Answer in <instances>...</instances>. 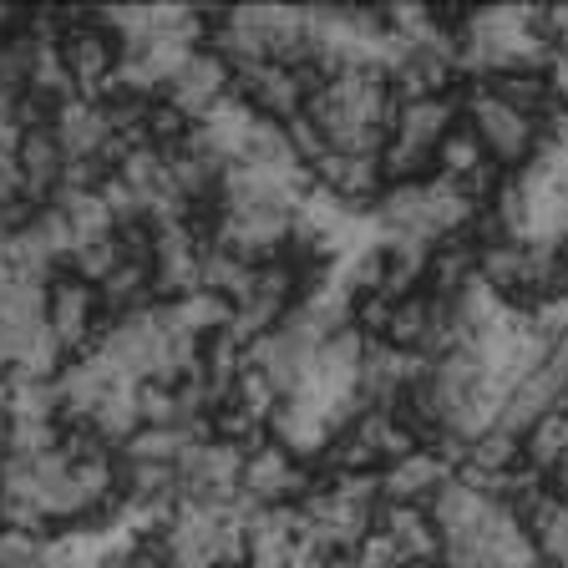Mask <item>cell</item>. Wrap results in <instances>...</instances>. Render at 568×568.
<instances>
[{
	"label": "cell",
	"instance_id": "6da1fadb",
	"mask_svg": "<svg viewBox=\"0 0 568 568\" xmlns=\"http://www.w3.org/2000/svg\"><path fill=\"white\" fill-rule=\"evenodd\" d=\"M462 118L473 122V132L483 138V153L493 168L523 173V168L538 158V148H544V122H532V118H523V112H513V106H503L477 82L462 97Z\"/></svg>",
	"mask_w": 568,
	"mask_h": 568
},
{
	"label": "cell",
	"instance_id": "7a4b0ae2",
	"mask_svg": "<svg viewBox=\"0 0 568 568\" xmlns=\"http://www.w3.org/2000/svg\"><path fill=\"white\" fill-rule=\"evenodd\" d=\"M57 57H61V67H67L77 97H92V102L118 82V71H122V47L112 41V31H106L97 16L92 21H87V16H67Z\"/></svg>",
	"mask_w": 568,
	"mask_h": 568
},
{
	"label": "cell",
	"instance_id": "3957f363",
	"mask_svg": "<svg viewBox=\"0 0 568 568\" xmlns=\"http://www.w3.org/2000/svg\"><path fill=\"white\" fill-rule=\"evenodd\" d=\"M47 325L67 355H87L106 335L112 315H102V295L92 284H82L77 274H61L47 290Z\"/></svg>",
	"mask_w": 568,
	"mask_h": 568
},
{
	"label": "cell",
	"instance_id": "277c9868",
	"mask_svg": "<svg viewBox=\"0 0 568 568\" xmlns=\"http://www.w3.org/2000/svg\"><path fill=\"white\" fill-rule=\"evenodd\" d=\"M315 487L310 462H300L295 452H284L280 442H260V447L244 457V477H239V493L254 503V508H290Z\"/></svg>",
	"mask_w": 568,
	"mask_h": 568
},
{
	"label": "cell",
	"instance_id": "5b68a950",
	"mask_svg": "<svg viewBox=\"0 0 568 568\" xmlns=\"http://www.w3.org/2000/svg\"><path fill=\"white\" fill-rule=\"evenodd\" d=\"M229 92H234V67H229L219 51L199 47L189 61H183V71H178L173 82H168L163 102H173L189 122H203Z\"/></svg>",
	"mask_w": 568,
	"mask_h": 568
},
{
	"label": "cell",
	"instance_id": "8992f818",
	"mask_svg": "<svg viewBox=\"0 0 568 568\" xmlns=\"http://www.w3.org/2000/svg\"><path fill=\"white\" fill-rule=\"evenodd\" d=\"M426 513H432V523H437V532H442V548H477V538H483V528L493 523L497 503L452 477V483L426 503Z\"/></svg>",
	"mask_w": 568,
	"mask_h": 568
},
{
	"label": "cell",
	"instance_id": "52a82bcc",
	"mask_svg": "<svg viewBox=\"0 0 568 568\" xmlns=\"http://www.w3.org/2000/svg\"><path fill=\"white\" fill-rule=\"evenodd\" d=\"M452 477H457L452 462L437 457L432 447H422V452H412V457L381 467V503H412V508H426Z\"/></svg>",
	"mask_w": 568,
	"mask_h": 568
},
{
	"label": "cell",
	"instance_id": "ba28073f",
	"mask_svg": "<svg viewBox=\"0 0 568 568\" xmlns=\"http://www.w3.org/2000/svg\"><path fill=\"white\" fill-rule=\"evenodd\" d=\"M310 178H315L320 193H331L335 203H345V209H371V203L386 193V183H381V163L376 158H351V153H325L315 168H310Z\"/></svg>",
	"mask_w": 568,
	"mask_h": 568
},
{
	"label": "cell",
	"instance_id": "9c48e42d",
	"mask_svg": "<svg viewBox=\"0 0 568 568\" xmlns=\"http://www.w3.org/2000/svg\"><path fill=\"white\" fill-rule=\"evenodd\" d=\"M16 168H21V189L36 209H47L61 193V178H67V153L51 128H26L21 148H16Z\"/></svg>",
	"mask_w": 568,
	"mask_h": 568
},
{
	"label": "cell",
	"instance_id": "30bf717a",
	"mask_svg": "<svg viewBox=\"0 0 568 568\" xmlns=\"http://www.w3.org/2000/svg\"><path fill=\"white\" fill-rule=\"evenodd\" d=\"M564 386H568V381L558 376L554 366H538L532 376H523L518 386H508V396H503V412H497V426H503V432H513V437L523 442L548 412H558V402H564Z\"/></svg>",
	"mask_w": 568,
	"mask_h": 568
},
{
	"label": "cell",
	"instance_id": "8fae6325",
	"mask_svg": "<svg viewBox=\"0 0 568 568\" xmlns=\"http://www.w3.org/2000/svg\"><path fill=\"white\" fill-rule=\"evenodd\" d=\"M422 376H426L422 355L396 351V345H371L366 366H361V396H366L371 406H396Z\"/></svg>",
	"mask_w": 568,
	"mask_h": 568
},
{
	"label": "cell",
	"instance_id": "7c38bea8",
	"mask_svg": "<svg viewBox=\"0 0 568 568\" xmlns=\"http://www.w3.org/2000/svg\"><path fill=\"white\" fill-rule=\"evenodd\" d=\"M51 132H57L61 153H67V163H87V158H102L106 142L118 138L112 132V122H106L102 102H92V97H71V102H61L57 122H51Z\"/></svg>",
	"mask_w": 568,
	"mask_h": 568
},
{
	"label": "cell",
	"instance_id": "4fadbf2b",
	"mask_svg": "<svg viewBox=\"0 0 568 568\" xmlns=\"http://www.w3.org/2000/svg\"><path fill=\"white\" fill-rule=\"evenodd\" d=\"M508 508H513V518L528 528L538 558H544L548 568H568V503H558V497L544 487V493L518 497Z\"/></svg>",
	"mask_w": 568,
	"mask_h": 568
},
{
	"label": "cell",
	"instance_id": "5bb4252c",
	"mask_svg": "<svg viewBox=\"0 0 568 568\" xmlns=\"http://www.w3.org/2000/svg\"><path fill=\"white\" fill-rule=\"evenodd\" d=\"M376 528L396 538V548H402L406 564H422V568L442 564V532H437V523H432L426 508H412V503H381Z\"/></svg>",
	"mask_w": 568,
	"mask_h": 568
},
{
	"label": "cell",
	"instance_id": "9a60e30c",
	"mask_svg": "<svg viewBox=\"0 0 568 568\" xmlns=\"http://www.w3.org/2000/svg\"><path fill=\"white\" fill-rule=\"evenodd\" d=\"M477 284H487L497 300L528 310V244H513V239L477 244Z\"/></svg>",
	"mask_w": 568,
	"mask_h": 568
},
{
	"label": "cell",
	"instance_id": "2e32d148",
	"mask_svg": "<svg viewBox=\"0 0 568 568\" xmlns=\"http://www.w3.org/2000/svg\"><path fill=\"white\" fill-rule=\"evenodd\" d=\"M462 122V97H426V102H402L390 138L412 142L422 153H437V142Z\"/></svg>",
	"mask_w": 568,
	"mask_h": 568
},
{
	"label": "cell",
	"instance_id": "e0dca14e",
	"mask_svg": "<svg viewBox=\"0 0 568 568\" xmlns=\"http://www.w3.org/2000/svg\"><path fill=\"white\" fill-rule=\"evenodd\" d=\"M426 270H432V244H416V239L381 244V295L390 305L426 295Z\"/></svg>",
	"mask_w": 568,
	"mask_h": 568
},
{
	"label": "cell",
	"instance_id": "ac0fdd59",
	"mask_svg": "<svg viewBox=\"0 0 568 568\" xmlns=\"http://www.w3.org/2000/svg\"><path fill=\"white\" fill-rule=\"evenodd\" d=\"M432 168H437V178H452V183H462V178H473L487 168V153H483V138L473 132V122L462 118L457 128L447 132V138L437 142V153H432Z\"/></svg>",
	"mask_w": 568,
	"mask_h": 568
},
{
	"label": "cell",
	"instance_id": "d6986e66",
	"mask_svg": "<svg viewBox=\"0 0 568 568\" xmlns=\"http://www.w3.org/2000/svg\"><path fill=\"white\" fill-rule=\"evenodd\" d=\"M564 457H568V412H548L544 422L523 437V467L548 477Z\"/></svg>",
	"mask_w": 568,
	"mask_h": 568
},
{
	"label": "cell",
	"instance_id": "ffe728a7",
	"mask_svg": "<svg viewBox=\"0 0 568 568\" xmlns=\"http://www.w3.org/2000/svg\"><path fill=\"white\" fill-rule=\"evenodd\" d=\"M462 467H477V473H487V477L518 473L523 467V442L513 437V432H503V426H493V432H483V437L467 447V462H462Z\"/></svg>",
	"mask_w": 568,
	"mask_h": 568
},
{
	"label": "cell",
	"instance_id": "44dd1931",
	"mask_svg": "<svg viewBox=\"0 0 568 568\" xmlns=\"http://www.w3.org/2000/svg\"><path fill=\"white\" fill-rule=\"evenodd\" d=\"M426 331H432V295H412V300H402V305H396L390 331H386V341H381V345H396V351L422 355Z\"/></svg>",
	"mask_w": 568,
	"mask_h": 568
},
{
	"label": "cell",
	"instance_id": "7402d4cb",
	"mask_svg": "<svg viewBox=\"0 0 568 568\" xmlns=\"http://www.w3.org/2000/svg\"><path fill=\"white\" fill-rule=\"evenodd\" d=\"M376 163H381V183L396 189V183H422L426 168H432V153H422V148H412V142H402V138H390Z\"/></svg>",
	"mask_w": 568,
	"mask_h": 568
},
{
	"label": "cell",
	"instance_id": "603a6c76",
	"mask_svg": "<svg viewBox=\"0 0 568 568\" xmlns=\"http://www.w3.org/2000/svg\"><path fill=\"white\" fill-rule=\"evenodd\" d=\"M122 264V248H118V234L112 239H97V244H82L77 254H71V274L82 284H92V290H102L112 274H118Z\"/></svg>",
	"mask_w": 568,
	"mask_h": 568
},
{
	"label": "cell",
	"instance_id": "cb8c5ba5",
	"mask_svg": "<svg viewBox=\"0 0 568 568\" xmlns=\"http://www.w3.org/2000/svg\"><path fill=\"white\" fill-rule=\"evenodd\" d=\"M41 554H47V538H41V532L6 528V523H0V568H36Z\"/></svg>",
	"mask_w": 568,
	"mask_h": 568
},
{
	"label": "cell",
	"instance_id": "d4e9b609",
	"mask_svg": "<svg viewBox=\"0 0 568 568\" xmlns=\"http://www.w3.org/2000/svg\"><path fill=\"white\" fill-rule=\"evenodd\" d=\"M390 315H396V305H390L386 295H361V300H351V325H355L361 335H366L371 345L386 341Z\"/></svg>",
	"mask_w": 568,
	"mask_h": 568
},
{
	"label": "cell",
	"instance_id": "484cf974",
	"mask_svg": "<svg viewBox=\"0 0 568 568\" xmlns=\"http://www.w3.org/2000/svg\"><path fill=\"white\" fill-rule=\"evenodd\" d=\"M351 558H355V568H406L396 538H390V532H381V528H371L366 538L351 548Z\"/></svg>",
	"mask_w": 568,
	"mask_h": 568
},
{
	"label": "cell",
	"instance_id": "4316f807",
	"mask_svg": "<svg viewBox=\"0 0 568 568\" xmlns=\"http://www.w3.org/2000/svg\"><path fill=\"white\" fill-rule=\"evenodd\" d=\"M284 132H290V153H295L305 168H315L320 158L331 153V148H325V138H320V128H315V122H310V112H300V118H290V122H284Z\"/></svg>",
	"mask_w": 568,
	"mask_h": 568
},
{
	"label": "cell",
	"instance_id": "83f0119b",
	"mask_svg": "<svg viewBox=\"0 0 568 568\" xmlns=\"http://www.w3.org/2000/svg\"><path fill=\"white\" fill-rule=\"evenodd\" d=\"M548 493H554V497H558V503H568V457H564V462H558L554 473H548Z\"/></svg>",
	"mask_w": 568,
	"mask_h": 568
},
{
	"label": "cell",
	"instance_id": "f1b7e54d",
	"mask_svg": "<svg viewBox=\"0 0 568 568\" xmlns=\"http://www.w3.org/2000/svg\"><path fill=\"white\" fill-rule=\"evenodd\" d=\"M548 366H554V371H558V376H564V381H568V335H564V341H558V345H554V351H548Z\"/></svg>",
	"mask_w": 568,
	"mask_h": 568
},
{
	"label": "cell",
	"instance_id": "f546056e",
	"mask_svg": "<svg viewBox=\"0 0 568 568\" xmlns=\"http://www.w3.org/2000/svg\"><path fill=\"white\" fill-rule=\"evenodd\" d=\"M554 244L568 254V209H564V219H558V239H554Z\"/></svg>",
	"mask_w": 568,
	"mask_h": 568
},
{
	"label": "cell",
	"instance_id": "4dcf8cb0",
	"mask_svg": "<svg viewBox=\"0 0 568 568\" xmlns=\"http://www.w3.org/2000/svg\"><path fill=\"white\" fill-rule=\"evenodd\" d=\"M558 412H568V386H564V402H558Z\"/></svg>",
	"mask_w": 568,
	"mask_h": 568
}]
</instances>
